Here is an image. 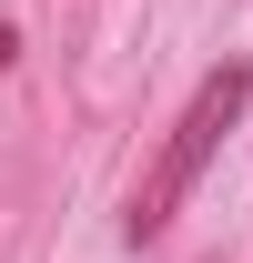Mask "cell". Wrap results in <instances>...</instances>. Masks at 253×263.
Listing matches in <instances>:
<instances>
[{
	"label": "cell",
	"mask_w": 253,
	"mask_h": 263,
	"mask_svg": "<svg viewBox=\"0 0 253 263\" xmlns=\"http://www.w3.org/2000/svg\"><path fill=\"white\" fill-rule=\"evenodd\" d=\"M243 101H253V71H243V61H223L213 81L183 101V122H172V142H162V162L142 172V193H132V213H122V233H132V243H152V233L183 213V193L203 182V162L223 152V132L243 122Z\"/></svg>",
	"instance_id": "cell-1"
},
{
	"label": "cell",
	"mask_w": 253,
	"mask_h": 263,
	"mask_svg": "<svg viewBox=\"0 0 253 263\" xmlns=\"http://www.w3.org/2000/svg\"><path fill=\"white\" fill-rule=\"evenodd\" d=\"M10 61H21V41H10V21H0V71H10Z\"/></svg>",
	"instance_id": "cell-2"
}]
</instances>
